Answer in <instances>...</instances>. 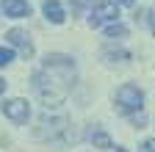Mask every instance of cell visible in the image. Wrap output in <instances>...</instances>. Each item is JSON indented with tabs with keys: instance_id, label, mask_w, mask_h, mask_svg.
Returning <instances> with one entry per match:
<instances>
[{
	"instance_id": "cell-1",
	"label": "cell",
	"mask_w": 155,
	"mask_h": 152,
	"mask_svg": "<svg viewBox=\"0 0 155 152\" xmlns=\"http://www.w3.org/2000/svg\"><path fill=\"white\" fill-rule=\"evenodd\" d=\"M72 83H75V61L69 55H61V53L47 55L45 66L33 75V89L42 97V102L50 108L61 105L67 100Z\"/></svg>"
},
{
	"instance_id": "cell-2",
	"label": "cell",
	"mask_w": 155,
	"mask_h": 152,
	"mask_svg": "<svg viewBox=\"0 0 155 152\" xmlns=\"http://www.w3.org/2000/svg\"><path fill=\"white\" fill-rule=\"evenodd\" d=\"M114 100H116V108H119L122 113H136V111H141V105H144V94H141L139 86L125 83V86L116 89Z\"/></svg>"
},
{
	"instance_id": "cell-3",
	"label": "cell",
	"mask_w": 155,
	"mask_h": 152,
	"mask_svg": "<svg viewBox=\"0 0 155 152\" xmlns=\"http://www.w3.org/2000/svg\"><path fill=\"white\" fill-rule=\"evenodd\" d=\"M116 20H119V8H116V3H108V0L94 3L91 11H89V25L91 28H103L105 22H116Z\"/></svg>"
},
{
	"instance_id": "cell-4",
	"label": "cell",
	"mask_w": 155,
	"mask_h": 152,
	"mask_svg": "<svg viewBox=\"0 0 155 152\" xmlns=\"http://www.w3.org/2000/svg\"><path fill=\"white\" fill-rule=\"evenodd\" d=\"M6 44H8L11 50H19L25 58H31V55H33V42H31L28 31H22V28H11V31L6 33Z\"/></svg>"
},
{
	"instance_id": "cell-5",
	"label": "cell",
	"mask_w": 155,
	"mask_h": 152,
	"mask_svg": "<svg viewBox=\"0 0 155 152\" xmlns=\"http://www.w3.org/2000/svg\"><path fill=\"white\" fill-rule=\"evenodd\" d=\"M3 113L11 119V122H17V125H25L28 119H31V105H28V100H6L3 102Z\"/></svg>"
},
{
	"instance_id": "cell-6",
	"label": "cell",
	"mask_w": 155,
	"mask_h": 152,
	"mask_svg": "<svg viewBox=\"0 0 155 152\" xmlns=\"http://www.w3.org/2000/svg\"><path fill=\"white\" fill-rule=\"evenodd\" d=\"M67 130V119L64 116H55V119H42L39 122V130H33V136L36 138H55L58 133H64Z\"/></svg>"
},
{
	"instance_id": "cell-7",
	"label": "cell",
	"mask_w": 155,
	"mask_h": 152,
	"mask_svg": "<svg viewBox=\"0 0 155 152\" xmlns=\"http://www.w3.org/2000/svg\"><path fill=\"white\" fill-rule=\"evenodd\" d=\"M0 8H3V14L11 17V20L31 17V3L28 0H0Z\"/></svg>"
},
{
	"instance_id": "cell-8",
	"label": "cell",
	"mask_w": 155,
	"mask_h": 152,
	"mask_svg": "<svg viewBox=\"0 0 155 152\" xmlns=\"http://www.w3.org/2000/svg\"><path fill=\"white\" fill-rule=\"evenodd\" d=\"M42 11H45V17L53 22V25H61L67 17H64V8H61V3L58 0H42Z\"/></svg>"
},
{
	"instance_id": "cell-9",
	"label": "cell",
	"mask_w": 155,
	"mask_h": 152,
	"mask_svg": "<svg viewBox=\"0 0 155 152\" xmlns=\"http://www.w3.org/2000/svg\"><path fill=\"white\" fill-rule=\"evenodd\" d=\"M91 144H94L97 149H114V141L108 138V133H105V130H100V127L91 133Z\"/></svg>"
},
{
	"instance_id": "cell-10",
	"label": "cell",
	"mask_w": 155,
	"mask_h": 152,
	"mask_svg": "<svg viewBox=\"0 0 155 152\" xmlns=\"http://www.w3.org/2000/svg\"><path fill=\"white\" fill-rule=\"evenodd\" d=\"M105 36H108V39H116V36L122 39V36H127V28H125V25H119V22H114V25H108V28H105Z\"/></svg>"
},
{
	"instance_id": "cell-11",
	"label": "cell",
	"mask_w": 155,
	"mask_h": 152,
	"mask_svg": "<svg viewBox=\"0 0 155 152\" xmlns=\"http://www.w3.org/2000/svg\"><path fill=\"white\" fill-rule=\"evenodd\" d=\"M14 61V50L8 47V44H3L0 47V66H6V64H11Z\"/></svg>"
},
{
	"instance_id": "cell-12",
	"label": "cell",
	"mask_w": 155,
	"mask_h": 152,
	"mask_svg": "<svg viewBox=\"0 0 155 152\" xmlns=\"http://www.w3.org/2000/svg\"><path fill=\"white\" fill-rule=\"evenodd\" d=\"M103 58H116V61H127L130 53H103Z\"/></svg>"
},
{
	"instance_id": "cell-13",
	"label": "cell",
	"mask_w": 155,
	"mask_h": 152,
	"mask_svg": "<svg viewBox=\"0 0 155 152\" xmlns=\"http://www.w3.org/2000/svg\"><path fill=\"white\" fill-rule=\"evenodd\" d=\"M139 152H155V141H152V138H150V141H144Z\"/></svg>"
},
{
	"instance_id": "cell-14",
	"label": "cell",
	"mask_w": 155,
	"mask_h": 152,
	"mask_svg": "<svg viewBox=\"0 0 155 152\" xmlns=\"http://www.w3.org/2000/svg\"><path fill=\"white\" fill-rule=\"evenodd\" d=\"M116 3H119V6H133L136 0H116Z\"/></svg>"
},
{
	"instance_id": "cell-15",
	"label": "cell",
	"mask_w": 155,
	"mask_h": 152,
	"mask_svg": "<svg viewBox=\"0 0 155 152\" xmlns=\"http://www.w3.org/2000/svg\"><path fill=\"white\" fill-rule=\"evenodd\" d=\"M3 91H6V80H3V78H0V94H3Z\"/></svg>"
},
{
	"instance_id": "cell-16",
	"label": "cell",
	"mask_w": 155,
	"mask_h": 152,
	"mask_svg": "<svg viewBox=\"0 0 155 152\" xmlns=\"http://www.w3.org/2000/svg\"><path fill=\"white\" fill-rule=\"evenodd\" d=\"M150 25H152V33H155V14H152V20H150Z\"/></svg>"
},
{
	"instance_id": "cell-17",
	"label": "cell",
	"mask_w": 155,
	"mask_h": 152,
	"mask_svg": "<svg viewBox=\"0 0 155 152\" xmlns=\"http://www.w3.org/2000/svg\"><path fill=\"white\" fill-rule=\"evenodd\" d=\"M116 152H127V149H122V147H116Z\"/></svg>"
}]
</instances>
